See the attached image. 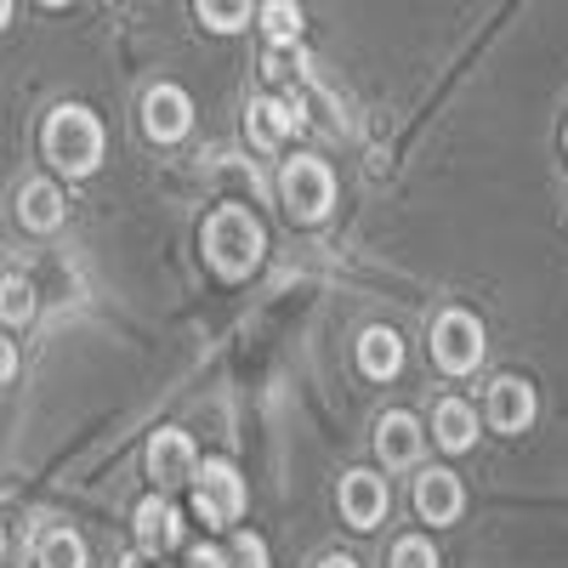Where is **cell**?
<instances>
[{
    "mask_svg": "<svg viewBox=\"0 0 568 568\" xmlns=\"http://www.w3.org/2000/svg\"><path fill=\"white\" fill-rule=\"evenodd\" d=\"M200 245H205V262L222 278H251L262 267V251H267V227L245 205H222V211H211Z\"/></svg>",
    "mask_w": 568,
    "mask_h": 568,
    "instance_id": "1",
    "label": "cell"
},
{
    "mask_svg": "<svg viewBox=\"0 0 568 568\" xmlns=\"http://www.w3.org/2000/svg\"><path fill=\"white\" fill-rule=\"evenodd\" d=\"M103 120L91 114L85 103H63L45 114V131H40V149L63 176H91L103 165Z\"/></svg>",
    "mask_w": 568,
    "mask_h": 568,
    "instance_id": "2",
    "label": "cell"
},
{
    "mask_svg": "<svg viewBox=\"0 0 568 568\" xmlns=\"http://www.w3.org/2000/svg\"><path fill=\"white\" fill-rule=\"evenodd\" d=\"M278 205H284V216L302 222V227L324 222L329 205H336V171H329L324 160H313V154L284 160V171H278Z\"/></svg>",
    "mask_w": 568,
    "mask_h": 568,
    "instance_id": "3",
    "label": "cell"
},
{
    "mask_svg": "<svg viewBox=\"0 0 568 568\" xmlns=\"http://www.w3.org/2000/svg\"><path fill=\"white\" fill-rule=\"evenodd\" d=\"M484 353H489V342H484L478 313L444 307V313L433 318V364H438L444 375H471V369L484 364Z\"/></svg>",
    "mask_w": 568,
    "mask_h": 568,
    "instance_id": "4",
    "label": "cell"
},
{
    "mask_svg": "<svg viewBox=\"0 0 568 568\" xmlns=\"http://www.w3.org/2000/svg\"><path fill=\"white\" fill-rule=\"evenodd\" d=\"M194 511L205 517V529H227L245 517V478L227 460H205L194 466Z\"/></svg>",
    "mask_w": 568,
    "mask_h": 568,
    "instance_id": "5",
    "label": "cell"
},
{
    "mask_svg": "<svg viewBox=\"0 0 568 568\" xmlns=\"http://www.w3.org/2000/svg\"><path fill=\"white\" fill-rule=\"evenodd\" d=\"M187 125H194V98H187L182 85L160 80L149 98H142V131H149V142H182Z\"/></svg>",
    "mask_w": 568,
    "mask_h": 568,
    "instance_id": "6",
    "label": "cell"
},
{
    "mask_svg": "<svg viewBox=\"0 0 568 568\" xmlns=\"http://www.w3.org/2000/svg\"><path fill=\"white\" fill-rule=\"evenodd\" d=\"M245 131H251V142L262 154H278L284 142L302 131V103L296 98H256L245 109Z\"/></svg>",
    "mask_w": 568,
    "mask_h": 568,
    "instance_id": "7",
    "label": "cell"
},
{
    "mask_svg": "<svg viewBox=\"0 0 568 568\" xmlns=\"http://www.w3.org/2000/svg\"><path fill=\"white\" fill-rule=\"evenodd\" d=\"M415 511H420V524H433V529L455 524V517L466 511V489H460V478L449 466H426L415 478Z\"/></svg>",
    "mask_w": 568,
    "mask_h": 568,
    "instance_id": "8",
    "label": "cell"
},
{
    "mask_svg": "<svg viewBox=\"0 0 568 568\" xmlns=\"http://www.w3.org/2000/svg\"><path fill=\"white\" fill-rule=\"evenodd\" d=\"M194 466H200V455H194V438H187L182 426H165V433H154V444H149V478H154L160 489L194 484Z\"/></svg>",
    "mask_w": 568,
    "mask_h": 568,
    "instance_id": "9",
    "label": "cell"
},
{
    "mask_svg": "<svg viewBox=\"0 0 568 568\" xmlns=\"http://www.w3.org/2000/svg\"><path fill=\"white\" fill-rule=\"evenodd\" d=\"M393 495H387V478H375V471H347L342 478V517L347 529H375L387 517Z\"/></svg>",
    "mask_w": 568,
    "mask_h": 568,
    "instance_id": "10",
    "label": "cell"
},
{
    "mask_svg": "<svg viewBox=\"0 0 568 568\" xmlns=\"http://www.w3.org/2000/svg\"><path fill=\"white\" fill-rule=\"evenodd\" d=\"M131 529H136V546L149 551V557H165L171 546H182V511L165 500V489L160 495H149L136 506V517H131Z\"/></svg>",
    "mask_w": 568,
    "mask_h": 568,
    "instance_id": "11",
    "label": "cell"
},
{
    "mask_svg": "<svg viewBox=\"0 0 568 568\" xmlns=\"http://www.w3.org/2000/svg\"><path fill=\"white\" fill-rule=\"evenodd\" d=\"M420 449H426V433H420V420H415L409 409L382 415V426H375V455L387 460V471L415 466V460H420Z\"/></svg>",
    "mask_w": 568,
    "mask_h": 568,
    "instance_id": "12",
    "label": "cell"
},
{
    "mask_svg": "<svg viewBox=\"0 0 568 568\" xmlns=\"http://www.w3.org/2000/svg\"><path fill=\"white\" fill-rule=\"evenodd\" d=\"M489 426L495 433H529L535 426V387L517 382V375H500L489 387Z\"/></svg>",
    "mask_w": 568,
    "mask_h": 568,
    "instance_id": "13",
    "label": "cell"
},
{
    "mask_svg": "<svg viewBox=\"0 0 568 568\" xmlns=\"http://www.w3.org/2000/svg\"><path fill=\"white\" fill-rule=\"evenodd\" d=\"M63 216H69V200H63V187H58V182L34 176V182L18 187V222H23L29 233H58Z\"/></svg>",
    "mask_w": 568,
    "mask_h": 568,
    "instance_id": "14",
    "label": "cell"
},
{
    "mask_svg": "<svg viewBox=\"0 0 568 568\" xmlns=\"http://www.w3.org/2000/svg\"><path fill=\"white\" fill-rule=\"evenodd\" d=\"M358 369L369 375V382H393V375L404 369V336L393 324H369L358 336Z\"/></svg>",
    "mask_w": 568,
    "mask_h": 568,
    "instance_id": "15",
    "label": "cell"
},
{
    "mask_svg": "<svg viewBox=\"0 0 568 568\" xmlns=\"http://www.w3.org/2000/svg\"><path fill=\"white\" fill-rule=\"evenodd\" d=\"M433 438H438V449L466 455L471 444H478V409H471L466 398H444L433 409Z\"/></svg>",
    "mask_w": 568,
    "mask_h": 568,
    "instance_id": "16",
    "label": "cell"
},
{
    "mask_svg": "<svg viewBox=\"0 0 568 568\" xmlns=\"http://www.w3.org/2000/svg\"><path fill=\"white\" fill-rule=\"evenodd\" d=\"M34 562L40 568H85V540L74 529H45L34 546Z\"/></svg>",
    "mask_w": 568,
    "mask_h": 568,
    "instance_id": "17",
    "label": "cell"
},
{
    "mask_svg": "<svg viewBox=\"0 0 568 568\" xmlns=\"http://www.w3.org/2000/svg\"><path fill=\"white\" fill-rule=\"evenodd\" d=\"M0 324H12V329L34 324V284H29L23 273L0 278Z\"/></svg>",
    "mask_w": 568,
    "mask_h": 568,
    "instance_id": "18",
    "label": "cell"
},
{
    "mask_svg": "<svg viewBox=\"0 0 568 568\" xmlns=\"http://www.w3.org/2000/svg\"><path fill=\"white\" fill-rule=\"evenodd\" d=\"M194 12H200V23H205V29L233 34V29H245V23H251L256 0H194Z\"/></svg>",
    "mask_w": 568,
    "mask_h": 568,
    "instance_id": "19",
    "label": "cell"
},
{
    "mask_svg": "<svg viewBox=\"0 0 568 568\" xmlns=\"http://www.w3.org/2000/svg\"><path fill=\"white\" fill-rule=\"evenodd\" d=\"M256 23L267 29V40H302V7L296 0H262L256 7Z\"/></svg>",
    "mask_w": 568,
    "mask_h": 568,
    "instance_id": "20",
    "label": "cell"
},
{
    "mask_svg": "<svg viewBox=\"0 0 568 568\" xmlns=\"http://www.w3.org/2000/svg\"><path fill=\"white\" fill-rule=\"evenodd\" d=\"M302 69H307V58H302V40H273V45H267L262 74H267L273 85H291V80H302Z\"/></svg>",
    "mask_w": 568,
    "mask_h": 568,
    "instance_id": "21",
    "label": "cell"
},
{
    "mask_svg": "<svg viewBox=\"0 0 568 568\" xmlns=\"http://www.w3.org/2000/svg\"><path fill=\"white\" fill-rule=\"evenodd\" d=\"M387 568H438V551H433V540H426V535H404L393 546V562Z\"/></svg>",
    "mask_w": 568,
    "mask_h": 568,
    "instance_id": "22",
    "label": "cell"
},
{
    "mask_svg": "<svg viewBox=\"0 0 568 568\" xmlns=\"http://www.w3.org/2000/svg\"><path fill=\"white\" fill-rule=\"evenodd\" d=\"M227 562H240V568H267V540L262 535H240V540H233V557Z\"/></svg>",
    "mask_w": 568,
    "mask_h": 568,
    "instance_id": "23",
    "label": "cell"
},
{
    "mask_svg": "<svg viewBox=\"0 0 568 568\" xmlns=\"http://www.w3.org/2000/svg\"><path fill=\"white\" fill-rule=\"evenodd\" d=\"M187 568H233V562H227L222 546H194V551H187Z\"/></svg>",
    "mask_w": 568,
    "mask_h": 568,
    "instance_id": "24",
    "label": "cell"
},
{
    "mask_svg": "<svg viewBox=\"0 0 568 568\" xmlns=\"http://www.w3.org/2000/svg\"><path fill=\"white\" fill-rule=\"evenodd\" d=\"M12 375H18V347H12L7 336H0V387H7Z\"/></svg>",
    "mask_w": 568,
    "mask_h": 568,
    "instance_id": "25",
    "label": "cell"
},
{
    "mask_svg": "<svg viewBox=\"0 0 568 568\" xmlns=\"http://www.w3.org/2000/svg\"><path fill=\"white\" fill-rule=\"evenodd\" d=\"M120 568H160V557H149V551H142V546H136L131 557H120Z\"/></svg>",
    "mask_w": 568,
    "mask_h": 568,
    "instance_id": "26",
    "label": "cell"
},
{
    "mask_svg": "<svg viewBox=\"0 0 568 568\" xmlns=\"http://www.w3.org/2000/svg\"><path fill=\"white\" fill-rule=\"evenodd\" d=\"M318 568H358V562H353V557H324Z\"/></svg>",
    "mask_w": 568,
    "mask_h": 568,
    "instance_id": "27",
    "label": "cell"
},
{
    "mask_svg": "<svg viewBox=\"0 0 568 568\" xmlns=\"http://www.w3.org/2000/svg\"><path fill=\"white\" fill-rule=\"evenodd\" d=\"M12 23V0H0V29H7Z\"/></svg>",
    "mask_w": 568,
    "mask_h": 568,
    "instance_id": "28",
    "label": "cell"
},
{
    "mask_svg": "<svg viewBox=\"0 0 568 568\" xmlns=\"http://www.w3.org/2000/svg\"><path fill=\"white\" fill-rule=\"evenodd\" d=\"M40 7H69V0H40Z\"/></svg>",
    "mask_w": 568,
    "mask_h": 568,
    "instance_id": "29",
    "label": "cell"
},
{
    "mask_svg": "<svg viewBox=\"0 0 568 568\" xmlns=\"http://www.w3.org/2000/svg\"><path fill=\"white\" fill-rule=\"evenodd\" d=\"M0 557H7V529H0Z\"/></svg>",
    "mask_w": 568,
    "mask_h": 568,
    "instance_id": "30",
    "label": "cell"
},
{
    "mask_svg": "<svg viewBox=\"0 0 568 568\" xmlns=\"http://www.w3.org/2000/svg\"><path fill=\"white\" fill-rule=\"evenodd\" d=\"M562 149H568V136H562Z\"/></svg>",
    "mask_w": 568,
    "mask_h": 568,
    "instance_id": "31",
    "label": "cell"
}]
</instances>
